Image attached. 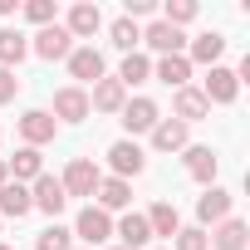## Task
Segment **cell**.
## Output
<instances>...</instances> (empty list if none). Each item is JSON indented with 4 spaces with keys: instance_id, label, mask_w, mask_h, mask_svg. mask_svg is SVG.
<instances>
[{
    "instance_id": "15",
    "label": "cell",
    "mask_w": 250,
    "mask_h": 250,
    "mask_svg": "<svg viewBox=\"0 0 250 250\" xmlns=\"http://www.w3.org/2000/svg\"><path fill=\"white\" fill-rule=\"evenodd\" d=\"M147 138H152V147H157V152H187V147H191V143H187V138H191V128H187V123H177V118H162Z\"/></svg>"
},
{
    "instance_id": "10",
    "label": "cell",
    "mask_w": 250,
    "mask_h": 250,
    "mask_svg": "<svg viewBox=\"0 0 250 250\" xmlns=\"http://www.w3.org/2000/svg\"><path fill=\"white\" fill-rule=\"evenodd\" d=\"M54 128H59V123L49 118V108H30V113H20V138H25V147H44V143H54Z\"/></svg>"
},
{
    "instance_id": "23",
    "label": "cell",
    "mask_w": 250,
    "mask_h": 250,
    "mask_svg": "<svg viewBox=\"0 0 250 250\" xmlns=\"http://www.w3.org/2000/svg\"><path fill=\"white\" fill-rule=\"evenodd\" d=\"M206 240H211L216 250H245V240H250V226H245L240 216H226V221H221V226H216Z\"/></svg>"
},
{
    "instance_id": "29",
    "label": "cell",
    "mask_w": 250,
    "mask_h": 250,
    "mask_svg": "<svg viewBox=\"0 0 250 250\" xmlns=\"http://www.w3.org/2000/svg\"><path fill=\"white\" fill-rule=\"evenodd\" d=\"M35 250H74V230L59 226V221H49V226L35 235Z\"/></svg>"
},
{
    "instance_id": "39",
    "label": "cell",
    "mask_w": 250,
    "mask_h": 250,
    "mask_svg": "<svg viewBox=\"0 0 250 250\" xmlns=\"http://www.w3.org/2000/svg\"><path fill=\"white\" fill-rule=\"evenodd\" d=\"M162 250H167V245H162Z\"/></svg>"
},
{
    "instance_id": "27",
    "label": "cell",
    "mask_w": 250,
    "mask_h": 250,
    "mask_svg": "<svg viewBox=\"0 0 250 250\" xmlns=\"http://www.w3.org/2000/svg\"><path fill=\"white\" fill-rule=\"evenodd\" d=\"M25 54H30V40L20 30H0V69H15Z\"/></svg>"
},
{
    "instance_id": "12",
    "label": "cell",
    "mask_w": 250,
    "mask_h": 250,
    "mask_svg": "<svg viewBox=\"0 0 250 250\" xmlns=\"http://www.w3.org/2000/svg\"><path fill=\"white\" fill-rule=\"evenodd\" d=\"M64 30H69L74 40H93V35L103 30V10L93 5V0H79V5L69 10V20H64Z\"/></svg>"
},
{
    "instance_id": "18",
    "label": "cell",
    "mask_w": 250,
    "mask_h": 250,
    "mask_svg": "<svg viewBox=\"0 0 250 250\" xmlns=\"http://www.w3.org/2000/svg\"><path fill=\"white\" fill-rule=\"evenodd\" d=\"M113 235H118V245H123V250H143V245L152 240L147 216H138V211H128L123 221H113Z\"/></svg>"
},
{
    "instance_id": "21",
    "label": "cell",
    "mask_w": 250,
    "mask_h": 250,
    "mask_svg": "<svg viewBox=\"0 0 250 250\" xmlns=\"http://www.w3.org/2000/svg\"><path fill=\"white\" fill-rule=\"evenodd\" d=\"M152 79H162L172 93L187 88V83H191V64H187V54H162V59L152 64Z\"/></svg>"
},
{
    "instance_id": "14",
    "label": "cell",
    "mask_w": 250,
    "mask_h": 250,
    "mask_svg": "<svg viewBox=\"0 0 250 250\" xmlns=\"http://www.w3.org/2000/svg\"><path fill=\"white\" fill-rule=\"evenodd\" d=\"M143 44L162 59V54H182V49H187V35H182V30H172V25H162V20H152V25L143 30Z\"/></svg>"
},
{
    "instance_id": "25",
    "label": "cell",
    "mask_w": 250,
    "mask_h": 250,
    "mask_svg": "<svg viewBox=\"0 0 250 250\" xmlns=\"http://www.w3.org/2000/svg\"><path fill=\"white\" fill-rule=\"evenodd\" d=\"M147 230H152V235H177V230H182L177 206H172V201H152V211H147Z\"/></svg>"
},
{
    "instance_id": "38",
    "label": "cell",
    "mask_w": 250,
    "mask_h": 250,
    "mask_svg": "<svg viewBox=\"0 0 250 250\" xmlns=\"http://www.w3.org/2000/svg\"><path fill=\"white\" fill-rule=\"evenodd\" d=\"M74 250H83V245H74Z\"/></svg>"
},
{
    "instance_id": "8",
    "label": "cell",
    "mask_w": 250,
    "mask_h": 250,
    "mask_svg": "<svg viewBox=\"0 0 250 250\" xmlns=\"http://www.w3.org/2000/svg\"><path fill=\"white\" fill-rule=\"evenodd\" d=\"M230 206H235V196H230L226 187H206V191L196 196V221H201V230H206V226H221V221L230 216Z\"/></svg>"
},
{
    "instance_id": "9",
    "label": "cell",
    "mask_w": 250,
    "mask_h": 250,
    "mask_svg": "<svg viewBox=\"0 0 250 250\" xmlns=\"http://www.w3.org/2000/svg\"><path fill=\"white\" fill-rule=\"evenodd\" d=\"M235 93H240V79H235V69H226V64H216L211 74H206V83H201V98L206 103H235Z\"/></svg>"
},
{
    "instance_id": "24",
    "label": "cell",
    "mask_w": 250,
    "mask_h": 250,
    "mask_svg": "<svg viewBox=\"0 0 250 250\" xmlns=\"http://www.w3.org/2000/svg\"><path fill=\"white\" fill-rule=\"evenodd\" d=\"M35 211V201H30V187H20V182H5L0 187V221H20V216H30Z\"/></svg>"
},
{
    "instance_id": "17",
    "label": "cell",
    "mask_w": 250,
    "mask_h": 250,
    "mask_svg": "<svg viewBox=\"0 0 250 250\" xmlns=\"http://www.w3.org/2000/svg\"><path fill=\"white\" fill-rule=\"evenodd\" d=\"M182 162H187L191 182H201V187H216V172H221V157H216L211 147H187V152H182Z\"/></svg>"
},
{
    "instance_id": "13",
    "label": "cell",
    "mask_w": 250,
    "mask_h": 250,
    "mask_svg": "<svg viewBox=\"0 0 250 250\" xmlns=\"http://www.w3.org/2000/svg\"><path fill=\"white\" fill-rule=\"evenodd\" d=\"M206 113H211V103L201 98V88H191V83H187V88H177V93H172V118H177V123H187V128H191V123H201Z\"/></svg>"
},
{
    "instance_id": "16",
    "label": "cell",
    "mask_w": 250,
    "mask_h": 250,
    "mask_svg": "<svg viewBox=\"0 0 250 250\" xmlns=\"http://www.w3.org/2000/svg\"><path fill=\"white\" fill-rule=\"evenodd\" d=\"M93 196H98L93 206H98V211H108V216H113V211H128V206H133V182H118V177H103Z\"/></svg>"
},
{
    "instance_id": "35",
    "label": "cell",
    "mask_w": 250,
    "mask_h": 250,
    "mask_svg": "<svg viewBox=\"0 0 250 250\" xmlns=\"http://www.w3.org/2000/svg\"><path fill=\"white\" fill-rule=\"evenodd\" d=\"M10 182V172H5V157H0V187H5Z\"/></svg>"
},
{
    "instance_id": "22",
    "label": "cell",
    "mask_w": 250,
    "mask_h": 250,
    "mask_svg": "<svg viewBox=\"0 0 250 250\" xmlns=\"http://www.w3.org/2000/svg\"><path fill=\"white\" fill-rule=\"evenodd\" d=\"M5 172H10V182H20V187H30L35 177H44V157H40V147H20V152L5 162Z\"/></svg>"
},
{
    "instance_id": "2",
    "label": "cell",
    "mask_w": 250,
    "mask_h": 250,
    "mask_svg": "<svg viewBox=\"0 0 250 250\" xmlns=\"http://www.w3.org/2000/svg\"><path fill=\"white\" fill-rule=\"evenodd\" d=\"M93 108H88V88H79V83H64L59 93H54V108H49V118L54 123H83Z\"/></svg>"
},
{
    "instance_id": "31",
    "label": "cell",
    "mask_w": 250,
    "mask_h": 250,
    "mask_svg": "<svg viewBox=\"0 0 250 250\" xmlns=\"http://www.w3.org/2000/svg\"><path fill=\"white\" fill-rule=\"evenodd\" d=\"M167 250H211V240H206V230L201 226H182L177 235H172V245Z\"/></svg>"
},
{
    "instance_id": "6",
    "label": "cell",
    "mask_w": 250,
    "mask_h": 250,
    "mask_svg": "<svg viewBox=\"0 0 250 250\" xmlns=\"http://www.w3.org/2000/svg\"><path fill=\"white\" fill-rule=\"evenodd\" d=\"M30 49H35L40 59H49V64H54V59H69V54H74V35L54 20V25H44V30L30 40Z\"/></svg>"
},
{
    "instance_id": "33",
    "label": "cell",
    "mask_w": 250,
    "mask_h": 250,
    "mask_svg": "<svg viewBox=\"0 0 250 250\" xmlns=\"http://www.w3.org/2000/svg\"><path fill=\"white\" fill-rule=\"evenodd\" d=\"M15 93H20V79H15V69H0V103H15Z\"/></svg>"
},
{
    "instance_id": "36",
    "label": "cell",
    "mask_w": 250,
    "mask_h": 250,
    "mask_svg": "<svg viewBox=\"0 0 250 250\" xmlns=\"http://www.w3.org/2000/svg\"><path fill=\"white\" fill-rule=\"evenodd\" d=\"M108 250H123V245H108Z\"/></svg>"
},
{
    "instance_id": "19",
    "label": "cell",
    "mask_w": 250,
    "mask_h": 250,
    "mask_svg": "<svg viewBox=\"0 0 250 250\" xmlns=\"http://www.w3.org/2000/svg\"><path fill=\"white\" fill-rule=\"evenodd\" d=\"M123 103H128V88H123L118 79H98L93 83V93H88V108H98V113H123Z\"/></svg>"
},
{
    "instance_id": "30",
    "label": "cell",
    "mask_w": 250,
    "mask_h": 250,
    "mask_svg": "<svg viewBox=\"0 0 250 250\" xmlns=\"http://www.w3.org/2000/svg\"><path fill=\"white\" fill-rule=\"evenodd\" d=\"M191 20H196V0H167V5H162V25L182 30V25H191Z\"/></svg>"
},
{
    "instance_id": "4",
    "label": "cell",
    "mask_w": 250,
    "mask_h": 250,
    "mask_svg": "<svg viewBox=\"0 0 250 250\" xmlns=\"http://www.w3.org/2000/svg\"><path fill=\"white\" fill-rule=\"evenodd\" d=\"M74 235L83 240V250H93V245H103V240L113 235V216H108V211H98V206L88 201V206L79 211V221H74Z\"/></svg>"
},
{
    "instance_id": "3",
    "label": "cell",
    "mask_w": 250,
    "mask_h": 250,
    "mask_svg": "<svg viewBox=\"0 0 250 250\" xmlns=\"http://www.w3.org/2000/svg\"><path fill=\"white\" fill-rule=\"evenodd\" d=\"M98 182H103V172H98L88 157H74V162L64 167V177H59L64 196H93V191H98Z\"/></svg>"
},
{
    "instance_id": "28",
    "label": "cell",
    "mask_w": 250,
    "mask_h": 250,
    "mask_svg": "<svg viewBox=\"0 0 250 250\" xmlns=\"http://www.w3.org/2000/svg\"><path fill=\"white\" fill-rule=\"evenodd\" d=\"M108 40H113V49H123V54H138V44H143V30H138L133 20H123V15H118V20L108 25Z\"/></svg>"
},
{
    "instance_id": "11",
    "label": "cell",
    "mask_w": 250,
    "mask_h": 250,
    "mask_svg": "<svg viewBox=\"0 0 250 250\" xmlns=\"http://www.w3.org/2000/svg\"><path fill=\"white\" fill-rule=\"evenodd\" d=\"M64 64H69V74H74L79 83H98V79H103V69H108V64H103V54H98L93 44H74V54H69Z\"/></svg>"
},
{
    "instance_id": "20",
    "label": "cell",
    "mask_w": 250,
    "mask_h": 250,
    "mask_svg": "<svg viewBox=\"0 0 250 250\" xmlns=\"http://www.w3.org/2000/svg\"><path fill=\"white\" fill-rule=\"evenodd\" d=\"M221 54H226V35H221V30H206V35H196V40H191L187 64H206V69H216V64H221Z\"/></svg>"
},
{
    "instance_id": "26",
    "label": "cell",
    "mask_w": 250,
    "mask_h": 250,
    "mask_svg": "<svg viewBox=\"0 0 250 250\" xmlns=\"http://www.w3.org/2000/svg\"><path fill=\"white\" fill-rule=\"evenodd\" d=\"M147 79H152V59H147V54H123V64H118V83H123V88L147 83Z\"/></svg>"
},
{
    "instance_id": "37",
    "label": "cell",
    "mask_w": 250,
    "mask_h": 250,
    "mask_svg": "<svg viewBox=\"0 0 250 250\" xmlns=\"http://www.w3.org/2000/svg\"><path fill=\"white\" fill-rule=\"evenodd\" d=\"M0 250H10V245H0Z\"/></svg>"
},
{
    "instance_id": "7",
    "label": "cell",
    "mask_w": 250,
    "mask_h": 250,
    "mask_svg": "<svg viewBox=\"0 0 250 250\" xmlns=\"http://www.w3.org/2000/svg\"><path fill=\"white\" fill-rule=\"evenodd\" d=\"M30 201H35V211H44V216H54V221H59V211L69 206V196H64L59 177H49V172L30 182Z\"/></svg>"
},
{
    "instance_id": "1",
    "label": "cell",
    "mask_w": 250,
    "mask_h": 250,
    "mask_svg": "<svg viewBox=\"0 0 250 250\" xmlns=\"http://www.w3.org/2000/svg\"><path fill=\"white\" fill-rule=\"evenodd\" d=\"M108 167H113V177H118V182H133V177H143L147 152H143L133 138H123V143H113V147H108Z\"/></svg>"
},
{
    "instance_id": "5",
    "label": "cell",
    "mask_w": 250,
    "mask_h": 250,
    "mask_svg": "<svg viewBox=\"0 0 250 250\" xmlns=\"http://www.w3.org/2000/svg\"><path fill=\"white\" fill-rule=\"evenodd\" d=\"M118 123L138 138V133H152L157 123H162V108H157L152 98H128V103H123V113H118Z\"/></svg>"
},
{
    "instance_id": "34",
    "label": "cell",
    "mask_w": 250,
    "mask_h": 250,
    "mask_svg": "<svg viewBox=\"0 0 250 250\" xmlns=\"http://www.w3.org/2000/svg\"><path fill=\"white\" fill-rule=\"evenodd\" d=\"M152 10H157V0H128L123 20H133V25H138V20H143V15H152Z\"/></svg>"
},
{
    "instance_id": "32",
    "label": "cell",
    "mask_w": 250,
    "mask_h": 250,
    "mask_svg": "<svg viewBox=\"0 0 250 250\" xmlns=\"http://www.w3.org/2000/svg\"><path fill=\"white\" fill-rule=\"evenodd\" d=\"M20 10H25V20H30V25H40V30H44V25H54V15H59L54 0H25Z\"/></svg>"
}]
</instances>
